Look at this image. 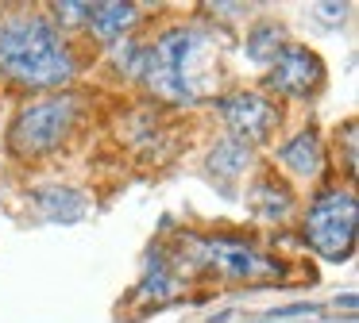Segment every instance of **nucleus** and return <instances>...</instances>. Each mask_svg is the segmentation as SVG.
I'll list each match as a JSON object with an SVG mask.
<instances>
[{
  "label": "nucleus",
  "mask_w": 359,
  "mask_h": 323,
  "mask_svg": "<svg viewBox=\"0 0 359 323\" xmlns=\"http://www.w3.org/2000/svg\"><path fill=\"white\" fill-rule=\"evenodd\" d=\"M278 158L294 169L297 177H317L320 173V138L317 131H302L297 138H290L278 150Z\"/></svg>",
  "instance_id": "0eeeda50"
},
{
  "label": "nucleus",
  "mask_w": 359,
  "mask_h": 323,
  "mask_svg": "<svg viewBox=\"0 0 359 323\" xmlns=\"http://www.w3.org/2000/svg\"><path fill=\"white\" fill-rule=\"evenodd\" d=\"M251 204H255V212L266 215V220H282V215L290 212V192L278 189L274 181H263L251 192Z\"/></svg>",
  "instance_id": "9b49d317"
},
{
  "label": "nucleus",
  "mask_w": 359,
  "mask_h": 323,
  "mask_svg": "<svg viewBox=\"0 0 359 323\" xmlns=\"http://www.w3.org/2000/svg\"><path fill=\"white\" fill-rule=\"evenodd\" d=\"M266 81H271V89L286 92V96H309V92H317V85L325 81V66H320V58L313 50H305V46H286V50H278Z\"/></svg>",
  "instance_id": "39448f33"
},
{
  "label": "nucleus",
  "mask_w": 359,
  "mask_h": 323,
  "mask_svg": "<svg viewBox=\"0 0 359 323\" xmlns=\"http://www.w3.org/2000/svg\"><path fill=\"white\" fill-rule=\"evenodd\" d=\"M305 238L320 258L344 261L355 246V196L340 189L317 196L305 215Z\"/></svg>",
  "instance_id": "7ed1b4c3"
},
{
  "label": "nucleus",
  "mask_w": 359,
  "mask_h": 323,
  "mask_svg": "<svg viewBox=\"0 0 359 323\" xmlns=\"http://www.w3.org/2000/svg\"><path fill=\"white\" fill-rule=\"evenodd\" d=\"M220 112L224 123L236 131V143L251 146V143H266L278 127V112H274L271 100L255 96V92H236V96L220 100Z\"/></svg>",
  "instance_id": "20e7f679"
},
{
  "label": "nucleus",
  "mask_w": 359,
  "mask_h": 323,
  "mask_svg": "<svg viewBox=\"0 0 359 323\" xmlns=\"http://www.w3.org/2000/svg\"><path fill=\"white\" fill-rule=\"evenodd\" d=\"M55 15H66L62 23H86L89 20V4H55Z\"/></svg>",
  "instance_id": "ddd939ff"
},
{
  "label": "nucleus",
  "mask_w": 359,
  "mask_h": 323,
  "mask_svg": "<svg viewBox=\"0 0 359 323\" xmlns=\"http://www.w3.org/2000/svg\"><path fill=\"white\" fill-rule=\"evenodd\" d=\"M248 162H251V146L228 138V143H217V150L209 154V173L220 177V181H224V189H228V181H236V177L248 169Z\"/></svg>",
  "instance_id": "1a4fd4ad"
},
{
  "label": "nucleus",
  "mask_w": 359,
  "mask_h": 323,
  "mask_svg": "<svg viewBox=\"0 0 359 323\" xmlns=\"http://www.w3.org/2000/svg\"><path fill=\"white\" fill-rule=\"evenodd\" d=\"M74 120H78V100L74 96L35 100L32 108H24V112L16 115V123H12V131H8V143L16 154H27V158L47 154L70 135Z\"/></svg>",
  "instance_id": "f03ea898"
},
{
  "label": "nucleus",
  "mask_w": 359,
  "mask_h": 323,
  "mask_svg": "<svg viewBox=\"0 0 359 323\" xmlns=\"http://www.w3.org/2000/svg\"><path fill=\"white\" fill-rule=\"evenodd\" d=\"M89 27L101 38H116L135 23V4H89Z\"/></svg>",
  "instance_id": "6e6552de"
},
{
  "label": "nucleus",
  "mask_w": 359,
  "mask_h": 323,
  "mask_svg": "<svg viewBox=\"0 0 359 323\" xmlns=\"http://www.w3.org/2000/svg\"><path fill=\"white\" fill-rule=\"evenodd\" d=\"M205 254H209L228 277H240V281H255V277L278 273V266L266 261L263 254L248 250V246H240V243H224V238H220V243H205Z\"/></svg>",
  "instance_id": "423d86ee"
},
{
  "label": "nucleus",
  "mask_w": 359,
  "mask_h": 323,
  "mask_svg": "<svg viewBox=\"0 0 359 323\" xmlns=\"http://www.w3.org/2000/svg\"><path fill=\"white\" fill-rule=\"evenodd\" d=\"M32 200L50 220H78V215H86V196L74 189H35Z\"/></svg>",
  "instance_id": "9d476101"
},
{
  "label": "nucleus",
  "mask_w": 359,
  "mask_h": 323,
  "mask_svg": "<svg viewBox=\"0 0 359 323\" xmlns=\"http://www.w3.org/2000/svg\"><path fill=\"white\" fill-rule=\"evenodd\" d=\"M278 46H282V27L278 23H259L248 38V50L255 62H266V58H278Z\"/></svg>",
  "instance_id": "f8f14e48"
},
{
  "label": "nucleus",
  "mask_w": 359,
  "mask_h": 323,
  "mask_svg": "<svg viewBox=\"0 0 359 323\" xmlns=\"http://www.w3.org/2000/svg\"><path fill=\"white\" fill-rule=\"evenodd\" d=\"M0 73L27 89L70 85V46L55 23L43 15H0Z\"/></svg>",
  "instance_id": "f257e3e1"
}]
</instances>
